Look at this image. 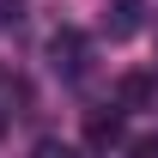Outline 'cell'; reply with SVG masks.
Instances as JSON below:
<instances>
[{
  "label": "cell",
  "mask_w": 158,
  "mask_h": 158,
  "mask_svg": "<svg viewBox=\"0 0 158 158\" xmlns=\"http://www.w3.org/2000/svg\"><path fill=\"white\" fill-rule=\"evenodd\" d=\"M140 12H146L140 0H116V6H110V19H103V24H110V37H116V43H128V37L140 31Z\"/></svg>",
  "instance_id": "cell-3"
},
{
  "label": "cell",
  "mask_w": 158,
  "mask_h": 158,
  "mask_svg": "<svg viewBox=\"0 0 158 158\" xmlns=\"http://www.w3.org/2000/svg\"><path fill=\"white\" fill-rule=\"evenodd\" d=\"M134 158H158V134L152 140H134Z\"/></svg>",
  "instance_id": "cell-6"
},
{
  "label": "cell",
  "mask_w": 158,
  "mask_h": 158,
  "mask_svg": "<svg viewBox=\"0 0 158 158\" xmlns=\"http://www.w3.org/2000/svg\"><path fill=\"white\" fill-rule=\"evenodd\" d=\"M146 98H152V79H146V73H128L116 85V103H122V110H134V103H146Z\"/></svg>",
  "instance_id": "cell-4"
},
{
  "label": "cell",
  "mask_w": 158,
  "mask_h": 158,
  "mask_svg": "<svg viewBox=\"0 0 158 158\" xmlns=\"http://www.w3.org/2000/svg\"><path fill=\"white\" fill-rule=\"evenodd\" d=\"M49 55H55V67L67 79L85 73V37H79V31H55V37H49Z\"/></svg>",
  "instance_id": "cell-1"
},
{
  "label": "cell",
  "mask_w": 158,
  "mask_h": 158,
  "mask_svg": "<svg viewBox=\"0 0 158 158\" xmlns=\"http://www.w3.org/2000/svg\"><path fill=\"white\" fill-rule=\"evenodd\" d=\"M85 140H91V146H116L122 140V103L91 110V116H85Z\"/></svg>",
  "instance_id": "cell-2"
},
{
  "label": "cell",
  "mask_w": 158,
  "mask_h": 158,
  "mask_svg": "<svg viewBox=\"0 0 158 158\" xmlns=\"http://www.w3.org/2000/svg\"><path fill=\"white\" fill-rule=\"evenodd\" d=\"M0 134H6V116H0Z\"/></svg>",
  "instance_id": "cell-7"
},
{
  "label": "cell",
  "mask_w": 158,
  "mask_h": 158,
  "mask_svg": "<svg viewBox=\"0 0 158 158\" xmlns=\"http://www.w3.org/2000/svg\"><path fill=\"white\" fill-rule=\"evenodd\" d=\"M37 158H79V152H73V146H61V140H43Z\"/></svg>",
  "instance_id": "cell-5"
}]
</instances>
